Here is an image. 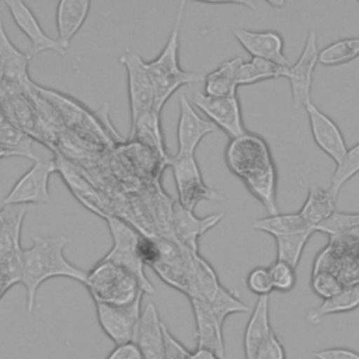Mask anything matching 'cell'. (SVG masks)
I'll list each match as a JSON object with an SVG mask.
<instances>
[{"label": "cell", "instance_id": "obj_12", "mask_svg": "<svg viewBox=\"0 0 359 359\" xmlns=\"http://www.w3.org/2000/svg\"><path fill=\"white\" fill-rule=\"evenodd\" d=\"M192 102L194 107L206 116V119H209L216 128L222 129L230 139L247 132L237 95L209 97L205 93L196 91L192 95Z\"/></svg>", "mask_w": 359, "mask_h": 359}, {"label": "cell", "instance_id": "obj_37", "mask_svg": "<svg viewBox=\"0 0 359 359\" xmlns=\"http://www.w3.org/2000/svg\"><path fill=\"white\" fill-rule=\"evenodd\" d=\"M359 226V212H338L335 210L325 222L318 224L314 231L323 233L328 237L339 236L348 230Z\"/></svg>", "mask_w": 359, "mask_h": 359}, {"label": "cell", "instance_id": "obj_1", "mask_svg": "<svg viewBox=\"0 0 359 359\" xmlns=\"http://www.w3.org/2000/svg\"><path fill=\"white\" fill-rule=\"evenodd\" d=\"M224 160L229 170L244 182L268 215L279 213L276 202L278 172L269 146L262 136L247 130L230 139Z\"/></svg>", "mask_w": 359, "mask_h": 359}, {"label": "cell", "instance_id": "obj_35", "mask_svg": "<svg viewBox=\"0 0 359 359\" xmlns=\"http://www.w3.org/2000/svg\"><path fill=\"white\" fill-rule=\"evenodd\" d=\"M356 174H359V143L349 147L342 160L335 164V171L328 187V191L332 194V196L338 199V194L342 187Z\"/></svg>", "mask_w": 359, "mask_h": 359}, {"label": "cell", "instance_id": "obj_11", "mask_svg": "<svg viewBox=\"0 0 359 359\" xmlns=\"http://www.w3.org/2000/svg\"><path fill=\"white\" fill-rule=\"evenodd\" d=\"M143 297V296H142ZM142 297L128 306L94 303L97 321L102 332L115 344L133 342L140 320Z\"/></svg>", "mask_w": 359, "mask_h": 359}, {"label": "cell", "instance_id": "obj_43", "mask_svg": "<svg viewBox=\"0 0 359 359\" xmlns=\"http://www.w3.org/2000/svg\"><path fill=\"white\" fill-rule=\"evenodd\" d=\"M105 359H144L139 346L135 342L115 345Z\"/></svg>", "mask_w": 359, "mask_h": 359}, {"label": "cell", "instance_id": "obj_39", "mask_svg": "<svg viewBox=\"0 0 359 359\" xmlns=\"http://www.w3.org/2000/svg\"><path fill=\"white\" fill-rule=\"evenodd\" d=\"M345 286L330 272L317 271L311 272V289L313 292L320 296L323 300L332 297L338 292H341Z\"/></svg>", "mask_w": 359, "mask_h": 359}, {"label": "cell", "instance_id": "obj_5", "mask_svg": "<svg viewBox=\"0 0 359 359\" xmlns=\"http://www.w3.org/2000/svg\"><path fill=\"white\" fill-rule=\"evenodd\" d=\"M108 230L112 237V247L111 250L102 257L105 261H111L129 272H132L144 293L154 294L156 289L151 285V282L147 279L144 272V265L140 261L137 255V243L140 238V231H137L133 226H130L123 219L114 216L112 213H108L104 217Z\"/></svg>", "mask_w": 359, "mask_h": 359}, {"label": "cell", "instance_id": "obj_16", "mask_svg": "<svg viewBox=\"0 0 359 359\" xmlns=\"http://www.w3.org/2000/svg\"><path fill=\"white\" fill-rule=\"evenodd\" d=\"M4 4L8 8V13L13 21L15 22V25L22 31V34L29 41V46L25 50V55L28 56L29 60L46 50H52L59 55L66 53V49L59 43V41L56 38H50L42 29L35 14L25 3L20 0H13V1H6Z\"/></svg>", "mask_w": 359, "mask_h": 359}, {"label": "cell", "instance_id": "obj_31", "mask_svg": "<svg viewBox=\"0 0 359 359\" xmlns=\"http://www.w3.org/2000/svg\"><path fill=\"white\" fill-rule=\"evenodd\" d=\"M0 149L7 151L11 157L21 156L36 160L32 150V137L8 121L0 111Z\"/></svg>", "mask_w": 359, "mask_h": 359}, {"label": "cell", "instance_id": "obj_42", "mask_svg": "<svg viewBox=\"0 0 359 359\" xmlns=\"http://www.w3.org/2000/svg\"><path fill=\"white\" fill-rule=\"evenodd\" d=\"M255 359H286L285 348L275 331H272L271 335L258 348Z\"/></svg>", "mask_w": 359, "mask_h": 359}, {"label": "cell", "instance_id": "obj_41", "mask_svg": "<svg viewBox=\"0 0 359 359\" xmlns=\"http://www.w3.org/2000/svg\"><path fill=\"white\" fill-rule=\"evenodd\" d=\"M137 255L144 266L154 268L161 259V248L157 237L140 234L137 243Z\"/></svg>", "mask_w": 359, "mask_h": 359}, {"label": "cell", "instance_id": "obj_47", "mask_svg": "<svg viewBox=\"0 0 359 359\" xmlns=\"http://www.w3.org/2000/svg\"><path fill=\"white\" fill-rule=\"evenodd\" d=\"M4 157H11V156H10L7 151H4L3 149H0V160L4 158Z\"/></svg>", "mask_w": 359, "mask_h": 359}, {"label": "cell", "instance_id": "obj_46", "mask_svg": "<svg viewBox=\"0 0 359 359\" xmlns=\"http://www.w3.org/2000/svg\"><path fill=\"white\" fill-rule=\"evenodd\" d=\"M328 238H337V240H342V241H348V243H356L359 244V226L352 229V230H348L339 236H335V237H328Z\"/></svg>", "mask_w": 359, "mask_h": 359}, {"label": "cell", "instance_id": "obj_44", "mask_svg": "<svg viewBox=\"0 0 359 359\" xmlns=\"http://www.w3.org/2000/svg\"><path fill=\"white\" fill-rule=\"evenodd\" d=\"M316 359H359V352L349 348H328L311 353Z\"/></svg>", "mask_w": 359, "mask_h": 359}, {"label": "cell", "instance_id": "obj_24", "mask_svg": "<svg viewBox=\"0 0 359 359\" xmlns=\"http://www.w3.org/2000/svg\"><path fill=\"white\" fill-rule=\"evenodd\" d=\"M269 320V296H259L244 331V355L245 359H255L258 348L272 332Z\"/></svg>", "mask_w": 359, "mask_h": 359}, {"label": "cell", "instance_id": "obj_10", "mask_svg": "<svg viewBox=\"0 0 359 359\" xmlns=\"http://www.w3.org/2000/svg\"><path fill=\"white\" fill-rule=\"evenodd\" d=\"M318 53L317 32L310 31L299 59L292 66L287 65L282 70V77L287 79L290 84L292 104L296 108H304V105L311 101L313 74L318 63Z\"/></svg>", "mask_w": 359, "mask_h": 359}, {"label": "cell", "instance_id": "obj_34", "mask_svg": "<svg viewBox=\"0 0 359 359\" xmlns=\"http://www.w3.org/2000/svg\"><path fill=\"white\" fill-rule=\"evenodd\" d=\"M313 233V230H306L297 234L276 237V259L296 268L302 258L303 250Z\"/></svg>", "mask_w": 359, "mask_h": 359}, {"label": "cell", "instance_id": "obj_2", "mask_svg": "<svg viewBox=\"0 0 359 359\" xmlns=\"http://www.w3.org/2000/svg\"><path fill=\"white\" fill-rule=\"evenodd\" d=\"M70 237L65 234L35 236L28 248H22V268L20 283L27 293V311L35 310L36 292L42 283L52 278H69L86 283L87 272L69 262L65 248Z\"/></svg>", "mask_w": 359, "mask_h": 359}, {"label": "cell", "instance_id": "obj_18", "mask_svg": "<svg viewBox=\"0 0 359 359\" xmlns=\"http://www.w3.org/2000/svg\"><path fill=\"white\" fill-rule=\"evenodd\" d=\"M304 111L307 112L313 140L335 164H338L348 150L341 129L313 101L304 105Z\"/></svg>", "mask_w": 359, "mask_h": 359}, {"label": "cell", "instance_id": "obj_3", "mask_svg": "<svg viewBox=\"0 0 359 359\" xmlns=\"http://www.w3.org/2000/svg\"><path fill=\"white\" fill-rule=\"evenodd\" d=\"M185 1L180 3L177 17L174 21V27L170 32V36L158 53V56L153 60L146 62L147 72L154 84L156 93V105L157 111H163V107L168 101V98L182 86L202 81L205 79L201 73L187 72L180 66V29L184 17Z\"/></svg>", "mask_w": 359, "mask_h": 359}, {"label": "cell", "instance_id": "obj_15", "mask_svg": "<svg viewBox=\"0 0 359 359\" xmlns=\"http://www.w3.org/2000/svg\"><path fill=\"white\" fill-rule=\"evenodd\" d=\"M224 217L223 212L198 217L195 213L184 208L178 201L171 205V229L174 240L192 252H198V241L209 230L216 227Z\"/></svg>", "mask_w": 359, "mask_h": 359}, {"label": "cell", "instance_id": "obj_26", "mask_svg": "<svg viewBox=\"0 0 359 359\" xmlns=\"http://www.w3.org/2000/svg\"><path fill=\"white\" fill-rule=\"evenodd\" d=\"M27 206L8 205L0 209V257L21 252V230Z\"/></svg>", "mask_w": 359, "mask_h": 359}, {"label": "cell", "instance_id": "obj_45", "mask_svg": "<svg viewBox=\"0 0 359 359\" xmlns=\"http://www.w3.org/2000/svg\"><path fill=\"white\" fill-rule=\"evenodd\" d=\"M188 359H222V358L208 348L196 346L194 351H189Z\"/></svg>", "mask_w": 359, "mask_h": 359}, {"label": "cell", "instance_id": "obj_22", "mask_svg": "<svg viewBox=\"0 0 359 359\" xmlns=\"http://www.w3.org/2000/svg\"><path fill=\"white\" fill-rule=\"evenodd\" d=\"M90 7L91 1L88 0H62L56 4V39L66 50L72 39L84 25Z\"/></svg>", "mask_w": 359, "mask_h": 359}, {"label": "cell", "instance_id": "obj_30", "mask_svg": "<svg viewBox=\"0 0 359 359\" xmlns=\"http://www.w3.org/2000/svg\"><path fill=\"white\" fill-rule=\"evenodd\" d=\"M251 229L266 233L269 236L282 237V236H290V234H297L306 230H313L310 229L299 212L296 213H276V215H268L266 217H259L251 222Z\"/></svg>", "mask_w": 359, "mask_h": 359}, {"label": "cell", "instance_id": "obj_17", "mask_svg": "<svg viewBox=\"0 0 359 359\" xmlns=\"http://www.w3.org/2000/svg\"><path fill=\"white\" fill-rule=\"evenodd\" d=\"M180 115L177 123V142L178 149L175 154H189L195 156L196 147L202 139L213 132L216 126L206 118L198 114L196 108L185 98L184 94L178 97Z\"/></svg>", "mask_w": 359, "mask_h": 359}, {"label": "cell", "instance_id": "obj_4", "mask_svg": "<svg viewBox=\"0 0 359 359\" xmlns=\"http://www.w3.org/2000/svg\"><path fill=\"white\" fill-rule=\"evenodd\" d=\"M84 286L94 303L112 306H128L144 293L132 272L102 258L87 272Z\"/></svg>", "mask_w": 359, "mask_h": 359}, {"label": "cell", "instance_id": "obj_14", "mask_svg": "<svg viewBox=\"0 0 359 359\" xmlns=\"http://www.w3.org/2000/svg\"><path fill=\"white\" fill-rule=\"evenodd\" d=\"M29 59L8 39L0 14V90L28 94L34 81L28 73Z\"/></svg>", "mask_w": 359, "mask_h": 359}, {"label": "cell", "instance_id": "obj_19", "mask_svg": "<svg viewBox=\"0 0 359 359\" xmlns=\"http://www.w3.org/2000/svg\"><path fill=\"white\" fill-rule=\"evenodd\" d=\"M234 38L251 57L264 59L276 66H287L283 53V38L275 31H250L244 28L234 29Z\"/></svg>", "mask_w": 359, "mask_h": 359}, {"label": "cell", "instance_id": "obj_32", "mask_svg": "<svg viewBox=\"0 0 359 359\" xmlns=\"http://www.w3.org/2000/svg\"><path fill=\"white\" fill-rule=\"evenodd\" d=\"M283 67L276 66L264 59L251 57L247 62H241L237 72V83L238 86H248L269 79H280Z\"/></svg>", "mask_w": 359, "mask_h": 359}, {"label": "cell", "instance_id": "obj_20", "mask_svg": "<svg viewBox=\"0 0 359 359\" xmlns=\"http://www.w3.org/2000/svg\"><path fill=\"white\" fill-rule=\"evenodd\" d=\"M144 359H164V332L157 307L149 302L142 310L133 341Z\"/></svg>", "mask_w": 359, "mask_h": 359}, {"label": "cell", "instance_id": "obj_6", "mask_svg": "<svg viewBox=\"0 0 359 359\" xmlns=\"http://www.w3.org/2000/svg\"><path fill=\"white\" fill-rule=\"evenodd\" d=\"M167 165L172 168L178 203L184 208L194 212L202 201L223 199L222 195L205 184L195 156L175 154L170 158Z\"/></svg>", "mask_w": 359, "mask_h": 359}, {"label": "cell", "instance_id": "obj_33", "mask_svg": "<svg viewBox=\"0 0 359 359\" xmlns=\"http://www.w3.org/2000/svg\"><path fill=\"white\" fill-rule=\"evenodd\" d=\"M359 56V36L335 41L320 50L318 63L324 66H338Z\"/></svg>", "mask_w": 359, "mask_h": 359}, {"label": "cell", "instance_id": "obj_8", "mask_svg": "<svg viewBox=\"0 0 359 359\" xmlns=\"http://www.w3.org/2000/svg\"><path fill=\"white\" fill-rule=\"evenodd\" d=\"M119 62L125 67L128 79V97L130 112V128L146 112L156 109L154 84L143 60L136 52L126 50L121 55Z\"/></svg>", "mask_w": 359, "mask_h": 359}, {"label": "cell", "instance_id": "obj_36", "mask_svg": "<svg viewBox=\"0 0 359 359\" xmlns=\"http://www.w3.org/2000/svg\"><path fill=\"white\" fill-rule=\"evenodd\" d=\"M206 304L210 309V311L215 314V317L219 320L220 324H224V320L230 314L248 311V307L233 292L226 289L223 285L219 286V289L206 302Z\"/></svg>", "mask_w": 359, "mask_h": 359}, {"label": "cell", "instance_id": "obj_27", "mask_svg": "<svg viewBox=\"0 0 359 359\" xmlns=\"http://www.w3.org/2000/svg\"><path fill=\"white\" fill-rule=\"evenodd\" d=\"M337 198L332 194L318 185H310L307 198L299 210V215L304 220V223L313 229L325 222L335 212Z\"/></svg>", "mask_w": 359, "mask_h": 359}, {"label": "cell", "instance_id": "obj_13", "mask_svg": "<svg viewBox=\"0 0 359 359\" xmlns=\"http://www.w3.org/2000/svg\"><path fill=\"white\" fill-rule=\"evenodd\" d=\"M34 90L53 108L60 122L72 126L73 129L83 130L88 135L97 136L108 142V136L104 135V130L100 122L87 111L77 100L70 98L62 93L55 91L53 88H45L34 83Z\"/></svg>", "mask_w": 359, "mask_h": 359}, {"label": "cell", "instance_id": "obj_23", "mask_svg": "<svg viewBox=\"0 0 359 359\" xmlns=\"http://www.w3.org/2000/svg\"><path fill=\"white\" fill-rule=\"evenodd\" d=\"M160 118L161 112L157 109H151L142 115L130 128L129 139H136L143 146L149 147L158 158L163 160V164L167 165L171 157L167 154Z\"/></svg>", "mask_w": 359, "mask_h": 359}, {"label": "cell", "instance_id": "obj_38", "mask_svg": "<svg viewBox=\"0 0 359 359\" xmlns=\"http://www.w3.org/2000/svg\"><path fill=\"white\" fill-rule=\"evenodd\" d=\"M294 269L296 268L290 266L289 264L276 259L269 266V273H271L273 289L278 292H282V293L290 292L296 285V271Z\"/></svg>", "mask_w": 359, "mask_h": 359}, {"label": "cell", "instance_id": "obj_21", "mask_svg": "<svg viewBox=\"0 0 359 359\" xmlns=\"http://www.w3.org/2000/svg\"><path fill=\"white\" fill-rule=\"evenodd\" d=\"M196 332V346L208 348L217 353L222 359L224 358V339H223V324L215 317L208 307L206 302L201 299H189Z\"/></svg>", "mask_w": 359, "mask_h": 359}, {"label": "cell", "instance_id": "obj_28", "mask_svg": "<svg viewBox=\"0 0 359 359\" xmlns=\"http://www.w3.org/2000/svg\"><path fill=\"white\" fill-rule=\"evenodd\" d=\"M244 59L236 56L224 60L203 79L205 94L209 97H231L237 95V72Z\"/></svg>", "mask_w": 359, "mask_h": 359}, {"label": "cell", "instance_id": "obj_29", "mask_svg": "<svg viewBox=\"0 0 359 359\" xmlns=\"http://www.w3.org/2000/svg\"><path fill=\"white\" fill-rule=\"evenodd\" d=\"M359 307V285L345 286L341 292L330 299L323 300L317 307L310 309L306 313V321L310 325H317L325 316L348 313Z\"/></svg>", "mask_w": 359, "mask_h": 359}, {"label": "cell", "instance_id": "obj_7", "mask_svg": "<svg viewBox=\"0 0 359 359\" xmlns=\"http://www.w3.org/2000/svg\"><path fill=\"white\" fill-rule=\"evenodd\" d=\"M57 172L55 158H36L32 165L15 181L8 194L3 198V206L29 203L41 205L50 202L49 180L50 175Z\"/></svg>", "mask_w": 359, "mask_h": 359}, {"label": "cell", "instance_id": "obj_9", "mask_svg": "<svg viewBox=\"0 0 359 359\" xmlns=\"http://www.w3.org/2000/svg\"><path fill=\"white\" fill-rule=\"evenodd\" d=\"M317 271L332 273L344 286L359 285V244L328 238L314 258L313 272Z\"/></svg>", "mask_w": 359, "mask_h": 359}, {"label": "cell", "instance_id": "obj_25", "mask_svg": "<svg viewBox=\"0 0 359 359\" xmlns=\"http://www.w3.org/2000/svg\"><path fill=\"white\" fill-rule=\"evenodd\" d=\"M55 160L57 165V172H60L74 198H77L79 202L88 210H91L94 215H98L100 217L104 219L108 215V212L104 210L101 199L95 189L91 187V184L86 181V178L62 156H56Z\"/></svg>", "mask_w": 359, "mask_h": 359}, {"label": "cell", "instance_id": "obj_40", "mask_svg": "<svg viewBox=\"0 0 359 359\" xmlns=\"http://www.w3.org/2000/svg\"><path fill=\"white\" fill-rule=\"evenodd\" d=\"M245 286L250 292L259 296H269L273 290L269 268L265 266H257L251 269L245 278Z\"/></svg>", "mask_w": 359, "mask_h": 359}]
</instances>
